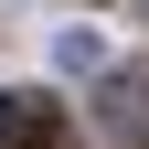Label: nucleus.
I'll return each mask as SVG.
<instances>
[{"instance_id": "nucleus-1", "label": "nucleus", "mask_w": 149, "mask_h": 149, "mask_svg": "<svg viewBox=\"0 0 149 149\" xmlns=\"http://www.w3.org/2000/svg\"><path fill=\"white\" fill-rule=\"evenodd\" d=\"M96 128H107V149H149V74H139V64H128V74H107Z\"/></svg>"}, {"instance_id": "nucleus-2", "label": "nucleus", "mask_w": 149, "mask_h": 149, "mask_svg": "<svg viewBox=\"0 0 149 149\" xmlns=\"http://www.w3.org/2000/svg\"><path fill=\"white\" fill-rule=\"evenodd\" d=\"M0 149H64V107L53 96H0Z\"/></svg>"}, {"instance_id": "nucleus-3", "label": "nucleus", "mask_w": 149, "mask_h": 149, "mask_svg": "<svg viewBox=\"0 0 149 149\" xmlns=\"http://www.w3.org/2000/svg\"><path fill=\"white\" fill-rule=\"evenodd\" d=\"M53 53H64V74H107V53H96V32H64Z\"/></svg>"}]
</instances>
